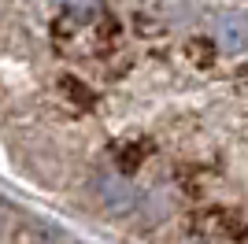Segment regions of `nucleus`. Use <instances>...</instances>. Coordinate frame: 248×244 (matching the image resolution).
Wrapping results in <instances>:
<instances>
[{"mask_svg":"<svg viewBox=\"0 0 248 244\" xmlns=\"http://www.w3.org/2000/svg\"><path fill=\"white\" fill-rule=\"evenodd\" d=\"M96 196H100V203L111 214H126L137 203V193L130 189V182H123V178H100V182H96Z\"/></svg>","mask_w":248,"mask_h":244,"instance_id":"nucleus-1","label":"nucleus"}]
</instances>
